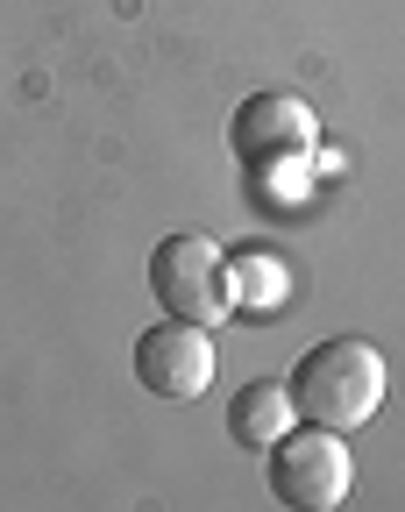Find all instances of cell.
<instances>
[{
  "label": "cell",
  "instance_id": "obj_1",
  "mask_svg": "<svg viewBox=\"0 0 405 512\" xmlns=\"http://www.w3.org/2000/svg\"><path fill=\"white\" fill-rule=\"evenodd\" d=\"M292 413L313 420V427H334V434H349L363 427L377 406H384V356L377 342L363 335H327L313 342L299 363H292Z\"/></svg>",
  "mask_w": 405,
  "mask_h": 512
},
{
  "label": "cell",
  "instance_id": "obj_2",
  "mask_svg": "<svg viewBox=\"0 0 405 512\" xmlns=\"http://www.w3.org/2000/svg\"><path fill=\"white\" fill-rule=\"evenodd\" d=\"M150 292L171 320H199V328H221V320H235V264L228 249L214 235H164L150 249Z\"/></svg>",
  "mask_w": 405,
  "mask_h": 512
},
{
  "label": "cell",
  "instance_id": "obj_3",
  "mask_svg": "<svg viewBox=\"0 0 405 512\" xmlns=\"http://www.w3.org/2000/svg\"><path fill=\"white\" fill-rule=\"evenodd\" d=\"M263 456H270V491H278L285 505H299V512H334V505H349V491H356L349 441L334 427H313V420L285 427Z\"/></svg>",
  "mask_w": 405,
  "mask_h": 512
},
{
  "label": "cell",
  "instance_id": "obj_4",
  "mask_svg": "<svg viewBox=\"0 0 405 512\" xmlns=\"http://www.w3.org/2000/svg\"><path fill=\"white\" fill-rule=\"evenodd\" d=\"M228 143L249 164V178L270 185V178H285L292 164H306V150L320 143V121H313V107L299 93H249L235 107V121H228Z\"/></svg>",
  "mask_w": 405,
  "mask_h": 512
},
{
  "label": "cell",
  "instance_id": "obj_5",
  "mask_svg": "<svg viewBox=\"0 0 405 512\" xmlns=\"http://www.w3.org/2000/svg\"><path fill=\"white\" fill-rule=\"evenodd\" d=\"M135 377H143V392L157 399H199L214 377V328H199V320H157L143 328L135 342Z\"/></svg>",
  "mask_w": 405,
  "mask_h": 512
},
{
  "label": "cell",
  "instance_id": "obj_6",
  "mask_svg": "<svg viewBox=\"0 0 405 512\" xmlns=\"http://www.w3.org/2000/svg\"><path fill=\"white\" fill-rule=\"evenodd\" d=\"M292 427V392L278 377H256V384H242L235 392V406H228V434L242 441V448H270Z\"/></svg>",
  "mask_w": 405,
  "mask_h": 512
},
{
  "label": "cell",
  "instance_id": "obj_7",
  "mask_svg": "<svg viewBox=\"0 0 405 512\" xmlns=\"http://www.w3.org/2000/svg\"><path fill=\"white\" fill-rule=\"evenodd\" d=\"M285 292V271H278V256H242V264H235V313L242 306H270V299H278Z\"/></svg>",
  "mask_w": 405,
  "mask_h": 512
}]
</instances>
